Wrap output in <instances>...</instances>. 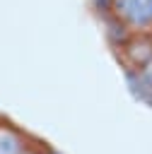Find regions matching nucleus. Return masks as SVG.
Returning a JSON list of instances; mask_svg holds the SVG:
<instances>
[{"instance_id": "obj_1", "label": "nucleus", "mask_w": 152, "mask_h": 154, "mask_svg": "<svg viewBox=\"0 0 152 154\" xmlns=\"http://www.w3.org/2000/svg\"><path fill=\"white\" fill-rule=\"evenodd\" d=\"M111 19L130 36L152 34V0H113Z\"/></svg>"}, {"instance_id": "obj_2", "label": "nucleus", "mask_w": 152, "mask_h": 154, "mask_svg": "<svg viewBox=\"0 0 152 154\" xmlns=\"http://www.w3.org/2000/svg\"><path fill=\"white\" fill-rule=\"evenodd\" d=\"M29 147H34L31 137L7 118H0V154H24Z\"/></svg>"}, {"instance_id": "obj_3", "label": "nucleus", "mask_w": 152, "mask_h": 154, "mask_svg": "<svg viewBox=\"0 0 152 154\" xmlns=\"http://www.w3.org/2000/svg\"><path fill=\"white\" fill-rule=\"evenodd\" d=\"M130 77H133V79L140 84V89L152 99V55H150V58L145 60V65H142L138 72H133Z\"/></svg>"}, {"instance_id": "obj_4", "label": "nucleus", "mask_w": 152, "mask_h": 154, "mask_svg": "<svg viewBox=\"0 0 152 154\" xmlns=\"http://www.w3.org/2000/svg\"><path fill=\"white\" fill-rule=\"evenodd\" d=\"M89 10L104 22V19H111V7H113V0H87Z\"/></svg>"}, {"instance_id": "obj_5", "label": "nucleus", "mask_w": 152, "mask_h": 154, "mask_svg": "<svg viewBox=\"0 0 152 154\" xmlns=\"http://www.w3.org/2000/svg\"><path fill=\"white\" fill-rule=\"evenodd\" d=\"M24 154H39V152H36V147H29V149H27Z\"/></svg>"}]
</instances>
